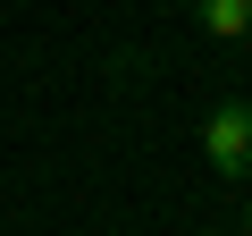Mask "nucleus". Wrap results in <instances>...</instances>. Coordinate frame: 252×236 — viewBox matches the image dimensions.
Masks as SVG:
<instances>
[{
  "instance_id": "obj_1",
  "label": "nucleus",
  "mask_w": 252,
  "mask_h": 236,
  "mask_svg": "<svg viewBox=\"0 0 252 236\" xmlns=\"http://www.w3.org/2000/svg\"><path fill=\"white\" fill-rule=\"evenodd\" d=\"M202 160L219 177H252V101H219L202 118Z\"/></svg>"
},
{
  "instance_id": "obj_2",
  "label": "nucleus",
  "mask_w": 252,
  "mask_h": 236,
  "mask_svg": "<svg viewBox=\"0 0 252 236\" xmlns=\"http://www.w3.org/2000/svg\"><path fill=\"white\" fill-rule=\"evenodd\" d=\"M202 34H219V42L252 34V0H202Z\"/></svg>"
},
{
  "instance_id": "obj_3",
  "label": "nucleus",
  "mask_w": 252,
  "mask_h": 236,
  "mask_svg": "<svg viewBox=\"0 0 252 236\" xmlns=\"http://www.w3.org/2000/svg\"><path fill=\"white\" fill-rule=\"evenodd\" d=\"M244 228H252V202H244Z\"/></svg>"
}]
</instances>
